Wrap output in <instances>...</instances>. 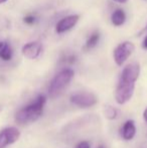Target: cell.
Returning <instances> with one entry per match:
<instances>
[{"label": "cell", "instance_id": "obj_1", "mask_svg": "<svg viewBox=\"0 0 147 148\" xmlns=\"http://www.w3.org/2000/svg\"><path fill=\"white\" fill-rule=\"evenodd\" d=\"M140 75L138 62L129 64L123 69L119 83L115 91V99L119 105H124L132 98L135 89V83Z\"/></svg>", "mask_w": 147, "mask_h": 148}, {"label": "cell", "instance_id": "obj_2", "mask_svg": "<svg viewBox=\"0 0 147 148\" xmlns=\"http://www.w3.org/2000/svg\"><path fill=\"white\" fill-rule=\"evenodd\" d=\"M46 103L44 96H38L32 103L25 106L16 113L15 121L19 125H25L34 123L42 115L43 108Z\"/></svg>", "mask_w": 147, "mask_h": 148}, {"label": "cell", "instance_id": "obj_3", "mask_svg": "<svg viewBox=\"0 0 147 148\" xmlns=\"http://www.w3.org/2000/svg\"><path fill=\"white\" fill-rule=\"evenodd\" d=\"M74 75L75 73L72 69H65V70L61 71L57 75H55V77L53 79L51 85H49V97L55 98L57 96H59L64 91V89L69 86L72 79L74 78Z\"/></svg>", "mask_w": 147, "mask_h": 148}, {"label": "cell", "instance_id": "obj_4", "mask_svg": "<svg viewBox=\"0 0 147 148\" xmlns=\"http://www.w3.org/2000/svg\"><path fill=\"white\" fill-rule=\"evenodd\" d=\"M134 49H135V45L131 41H124L120 43L114 51V60L117 66H121L133 53Z\"/></svg>", "mask_w": 147, "mask_h": 148}, {"label": "cell", "instance_id": "obj_5", "mask_svg": "<svg viewBox=\"0 0 147 148\" xmlns=\"http://www.w3.org/2000/svg\"><path fill=\"white\" fill-rule=\"evenodd\" d=\"M71 102L80 108H90L96 105L98 99L90 92H77L71 96Z\"/></svg>", "mask_w": 147, "mask_h": 148}, {"label": "cell", "instance_id": "obj_6", "mask_svg": "<svg viewBox=\"0 0 147 148\" xmlns=\"http://www.w3.org/2000/svg\"><path fill=\"white\" fill-rule=\"evenodd\" d=\"M20 137V131L15 127H7L0 131V148L15 143Z\"/></svg>", "mask_w": 147, "mask_h": 148}, {"label": "cell", "instance_id": "obj_7", "mask_svg": "<svg viewBox=\"0 0 147 148\" xmlns=\"http://www.w3.org/2000/svg\"><path fill=\"white\" fill-rule=\"evenodd\" d=\"M22 55L29 60H36L42 51V45L38 41H31L23 45L21 49Z\"/></svg>", "mask_w": 147, "mask_h": 148}, {"label": "cell", "instance_id": "obj_8", "mask_svg": "<svg viewBox=\"0 0 147 148\" xmlns=\"http://www.w3.org/2000/svg\"><path fill=\"white\" fill-rule=\"evenodd\" d=\"M79 19H80V16L79 15H70L67 17L61 19L55 25V31L57 33H64L67 32L70 29L74 27L77 23H78Z\"/></svg>", "mask_w": 147, "mask_h": 148}, {"label": "cell", "instance_id": "obj_9", "mask_svg": "<svg viewBox=\"0 0 147 148\" xmlns=\"http://www.w3.org/2000/svg\"><path fill=\"white\" fill-rule=\"evenodd\" d=\"M136 134V127L133 120H128L121 128V136L124 140H131Z\"/></svg>", "mask_w": 147, "mask_h": 148}, {"label": "cell", "instance_id": "obj_10", "mask_svg": "<svg viewBox=\"0 0 147 148\" xmlns=\"http://www.w3.org/2000/svg\"><path fill=\"white\" fill-rule=\"evenodd\" d=\"M126 20V14L122 9H116L112 13L111 21L115 26H121Z\"/></svg>", "mask_w": 147, "mask_h": 148}, {"label": "cell", "instance_id": "obj_11", "mask_svg": "<svg viewBox=\"0 0 147 148\" xmlns=\"http://www.w3.org/2000/svg\"><path fill=\"white\" fill-rule=\"evenodd\" d=\"M0 58L3 60H10L12 58V51L6 42H4L3 47L0 51Z\"/></svg>", "mask_w": 147, "mask_h": 148}, {"label": "cell", "instance_id": "obj_12", "mask_svg": "<svg viewBox=\"0 0 147 148\" xmlns=\"http://www.w3.org/2000/svg\"><path fill=\"white\" fill-rule=\"evenodd\" d=\"M117 114H118L117 110H116L114 107H112L110 105L105 106L104 115L107 119H109V120H114V119L117 118Z\"/></svg>", "mask_w": 147, "mask_h": 148}, {"label": "cell", "instance_id": "obj_13", "mask_svg": "<svg viewBox=\"0 0 147 148\" xmlns=\"http://www.w3.org/2000/svg\"><path fill=\"white\" fill-rule=\"evenodd\" d=\"M99 38H100L99 32H94L92 35H90V37H89L88 40H87V42H86L87 49H93L94 47H96V45L99 41Z\"/></svg>", "mask_w": 147, "mask_h": 148}, {"label": "cell", "instance_id": "obj_14", "mask_svg": "<svg viewBox=\"0 0 147 148\" xmlns=\"http://www.w3.org/2000/svg\"><path fill=\"white\" fill-rule=\"evenodd\" d=\"M23 21L25 22L26 24H34V21H36V17H34V15H32V14H28V15H26L25 17L23 18Z\"/></svg>", "mask_w": 147, "mask_h": 148}, {"label": "cell", "instance_id": "obj_15", "mask_svg": "<svg viewBox=\"0 0 147 148\" xmlns=\"http://www.w3.org/2000/svg\"><path fill=\"white\" fill-rule=\"evenodd\" d=\"M76 148H91V145L88 141H82L77 145Z\"/></svg>", "mask_w": 147, "mask_h": 148}, {"label": "cell", "instance_id": "obj_16", "mask_svg": "<svg viewBox=\"0 0 147 148\" xmlns=\"http://www.w3.org/2000/svg\"><path fill=\"white\" fill-rule=\"evenodd\" d=\"M143 49H147V36L145 37V39H144V41H143Z\"/></svg>", "mask_w": 147, "mask_h": 148}, {"label": "cell", "instance_id": "obj_17", "mask_svg": "<svg viewBox=\"0 0 147 148\" xmlns=\"http://www.w3.org/2000/svg\"><path fill=\"white\" fill-rule=\"evenodd\" d=\"M143 117H144V120L146 121V123H147V108L145 110H144V113H143Z\"/></svg>", "mask_w": 147, "mask_h": 148}, {"label": "cell", "instance_id": "obj_18", "mask_svg": "<svg viewBox=\"0 0 147 148\" xmlns=\"http://www.w3.org/2000/svg\"><path fill=\"white\" fill-rule=\"evenodd\" d=\"M115 2H117V3H125L127 0H114Z\"/></svg>", "mask_w": 147, "mask_h": 148}, {"label": "cell", "instance_id": "obj_19", "mask_svg": "<svg viewBox=\"0 0 147 148\" xmlns=\"http://www.w3.org/2000/svg\"><path fill=\"white\" fill-rule=\"evenodd\" d=\"M6 1H8V0H0V4H3V3H5Z\"/></svg>", "mask_w": 147, "mask_h": 148}, {"label": "cell", "instance_id": "obj_20", "mask_svg": "<svg viewBox=\"0 0 147 148\" xmlns=\"http://www.w3.org/2000/svg\"><path fill=\"white\" fill-rule=\"evenodd\" d=\"M3 45H4V42H0V51H1L2 47H3Z\"/></svg>", "mask_w": 147, "mask_h": 148}, {"label": "cell", "instance_id": "obj_21", "mask_svg": "<svg viewBox=\"0 0 147 148\" xmlns=\"http://www.w3.org/2000/svg\"><path fill=\"white\" fill-rule=\"evenodd\" d=\"M1 111H2V107L0 106V112H1Z\"/></svg>", "mask_w": 147, "mask_h": 148}, {"label": "cell", "instance_id": "obj_22", "mask_svg": "<svg viewBox=\"0 0 147 148\" xmlns=\"http://www.w3.org/2000/svg\"><path fill=\"white\" fill-rule=\"evenodd\" d=\"M98 148H104V147H103V146H100V147H98Z\"/></svg>", "mask_w": 147, "mask_h": 148}, {"label": "cell", "instance_id": "obj_23", "mask_svg": "<svg viewBox=\"0 0 147 148\" xmlns=\"http://www.w3.org/2000/svg\"><path fill=\"white\" fill-rule=\"evenodd\" d=\"M145 30L147 31V25H146V27H145Z\"/></svg>", "mask_w": 147, "mask_h": 148}]
</instances>
